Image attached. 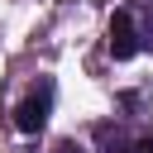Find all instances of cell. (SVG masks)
Listing matches in <instances>:
<instances>
[{
  "label": "cell",
  "instance_id": "cell-1",
  "mask_svg": "<svg viewBox=\"0 0 153 153\" xmlns=\"http://www.w3.org/2000/svg\"><path fill=\"white\" fill-rule=\"evenodd\" d=\"M48 105H53V81H38V91H29L14 105V129L19 134H38L48 124Z\"/></svg>",
  "mask_w": 153,
  "mask_h": 153
},
{
  "label": "cell",
  "instance_id": "cell-3",
  "mask_svg": "<svg viewBox=\"0 0 153 153\" xmlns=\"http://www.w3.org/2000/svg\"><path fill=\"white\" fill-rule=\"evenodd\" d=\"M100 143H105V153H124V139H120V129H110V124H100Z\"/></svg>",
  "mask_w": 153,
  "mask_h": 153
},
{
  "label": "cell",
  "instance_id": "cell-4",
  "mask_svg": "<svg viewBox=\"0 0 153 153\" xmlns=\"http://www.w3.org/2000/svg\"><path fill=\"white\" fill-rule=\"evenodd\" d=\"M57 153H81V148H76L72 139H62V143H57Z\"/></svg>",
  "mask_w": 153,
  "mask_h": 153
},
{
  "label": "cell",
  "instance_id": "cell-5",
  "mask_svg": "<svg viewBox=\"0 0 153 153\" xmlns=\"http://www.w3.org/2000/svg\"><path fill=\"white\" fill-rule=\"evenodd\" d=\"M134 153H153V139H143V143H134Z\"/></svg>",
  "mask_w": 153,
  "mask_h": 153
},
{
  "label": "cell",
  "instance_id": "cell-2",
  "mask_svg": "<svg viewBox=\"0 0 153 153\" xmlns=\"http://www.w3.org/2000/svg\"><path fill=\"white\" fill-rule=\"evenodd\" d=\"M139 48H143V38L134 33V19H129V14L120 10V14L110 19V53H115V57L124 62V57H134Z\"/></svg>",
  "mask_w": 153,
  "mask_h": 153
}]
</instances>
